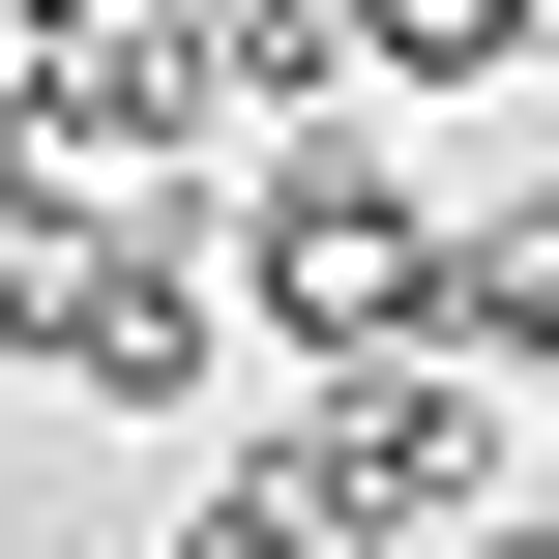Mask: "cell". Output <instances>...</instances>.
I'll return each instance as SVG.
<instances>
[{
    "label": "cell",
    "mask_w": 559,
    "mask_h": 559,
    "mask_svg": "<svg viewBox=\"0 0 559 559\" xmlns=\"http://www.w3.org/2000/svg\"><path fill=\"white\" fill-rule=\"evenodd\" d=\"M177 559H354V531H324L295 472H236V501H206V531H177Z\"/></svg>",
    "instance_id": "cell-7"
},
{
    "label": "cell",
    "mask_w": 559,
    "mask_h": 559,
    "mask_svg": "<svg viewBox=\"0 0 559 559\" xmlns=\"http://www.w3.org/2000/svg\"><path fill=\"white\" fill-rule=\"evenodd\" d=\"M442 354L472 383H559V206H472L442 236Z\"/></svg>",
    "instance_id": "cell-4"
},
{
    "label": "cell",
    "mask_w": 559,
    "mask_h": 559,
    "mask_svg": "<svg viewBox=\"0 0 559 559\" xmlns=\"http://www.w3.org/2000/svg\"><path fill=\"white\" fill-rule=\"evenodd\" d=\"M236 324H265V354H383V324H442V206H413L324 88H295L265 177H236Z\"/></svg>",
    "instance_id": "cell-1"
},
{
    "label": "cell",
    "mask_w": 559,
    "mask_h": 559,
    "mask_svg": "<svg viewBox=\"0 0 559 559\" xmlns=\"http://www.w3.org/2000/svg\"><path fill=\"white\" fill-rule=\"evenodd\" d=\"M324 531H472V472H501V383L442 354V324H383V354H324V413L265 442Z\"/></svg>",
    "instance_id": "cell-2"
},
{
    "label": "cell",
    "mask_w": 559,
    "mask_h": 559,
    "mask_svg": "<svg viewBox=\"0 0 559 559\" xmlns=\"http://www.w3.org/2000/svg\"><path fill=\"white\" fill-rule=\"evenodd\" d=\"M324 29H354V59H383V88H501V59H531L559 0H324Z\"/></svg>",
    "instance_id": "cell-6"
},
{
    "label": "cell",
    "mask_w": 559,
    "mask_h": 559,
    "mask_svg": "<svg viewBox=\"0 0 559 559\" xmlns=\"http://www.w3.org/2000/svg\"><path fill=\"white\" fill-rule=\"evenodd\" d=\"M177 59H206V118H295L354 29H324V0H177Z\"/></svg>",
    "instance_id": "cell-5"
},
{
    "label": "cell",
    "mask_w": 559,
    "mask_h": 559,
    "mask_svg": "<svg viewBox=\"0 0 559 559\" xmlns=\"http://www.w3.org/2000/svg\"><path fill=\"white\" fill-rule=\"evenodd\" d=\"M472 559H559V501H501V531H472Z\"/></svg>",
    "instance_id": "cell-8"
},
{
    "label": "cell",
    "mask_w": 559,
    "mask_h": 559,
    "mask_svg": "<svg viewBox=\"0 0 559 559\" xmlns=\"http://www.w3.org/2000/svg\"><path fill=\"white\" fill-rule=\"evenodd\" d=\"M29 383H59V413H206V265H177V236H59Z\"/></svg>",
    "instance_id": "cell-3"
}]
</instances>
